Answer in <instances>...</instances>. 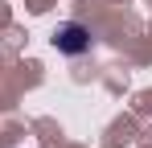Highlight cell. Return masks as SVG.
Wrapping results in <instances>:
<instances>
[{
  "mask_svg": "<svg viewBox=\"0 0 152 148\" xmlns=\"http://www.w3.org/2000/svg\"><path fill=\"white\" fill-rule=\"evenodd\" d=\"M53 45L66 58H78V53H86L95 45V33H91V25H82V21H62L53 29Z\"/></svg>",
  "mask_w": 152,
  "mask_h": 148,
  "instance_id": "obj_1",
  "label": "cell"
}]
</instances>
